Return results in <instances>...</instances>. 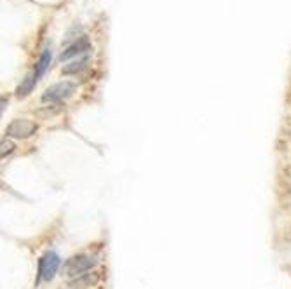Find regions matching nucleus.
Listing matches in <instances>:
<instances>
[{"instance_id": "7ed1b4c3", "label": "nucleus", "mask_w": 291, "mask_h": 289, "mask_svg": "<svg viewBox=\"0 0 291 289\" xmlns=\"http://www.w3.org/2000/svg\"><path fill=\"white\" fill-rule=\"evenodd\" d=\"M94 265H96L94 258L86 256V255H77L66 261L65 270H66V275H70V277H80L88 270H91Z\"/></svg>"}, {"instance_id": "0eeeda50", "label": "nucleus", "mask_w": 291, "mask_h": 289, "mask_svg": "<svg viewBox=\"0 0 291 289\" xmlns=\"http://www.w3.org/2000/svg\"><path fill=\"white\" fill-rule=\"evenodd\" d=\"M88 63H89V56L78 58V60H75V61H72V63L63 66V73H65V75H75V73L82 72V70L88 66Z\"/></svg>"}, {"instance_id": "f257e3e1", "label": "nucleus", "mask_w": 291, "mask_h": 289, "mask_svg": "<svg viewBox=\"0 0 291 289\" xmlns=\"http://www.w3.org/2000/svg\"><path fill=\"white\" fill-rule=\"evenodd\" d=\"M75 84L73 82H58V84L51 85V87H47L44 91V94H42V101L44 103H56V101H65L68 100L70 96L75 92Z\"/></svg>"}, {"instance_id": "f03ea898", "label": "nucleus", "mask_w": 291, "mask_h": 289, "mask_svg": "<svg viewBox=\"0 0 291 289\" xmlns=\"http://www.w3.org/2000/svg\"><path fill=\"white\" fill-rule=\"evenodd\" d=\"M60 268V256L53 251H47L38 260V280H53Z\"/></svg>"}, {"instance_id": "6e6552de", "label": "nucleus", "mask_w": 291, "mask_h": 289, "mask_svg": "<svg viewBox=\"0 0 291 289\" xmlns=\"http://www.w3.org/2000/svg\"><path fill=\"white\" fill-rule=\"evenodd\" d=\"M35 82H37V77H35V73H31V75H26L25 79H23L21 85L18 87V91H16V94H18L19 98L30 94L31 89L35 87Z\"/></svg>"}, {"instance_id": "39448f33", "label": "nucleus", "mask_w": 291, "mask_h": 289, "mask_svg": "<svg viewBox=\"0 0 291 289\" xmlns=\"http://www.w3.org/2000/svg\"><path fill=\"white\" fill-rule=\"evenodd\" d=\"M89 51H91V42H89V38L86 37V35H82V37H78L73 44H70L68 47L63 51L60 56H58V60L60 61L72 60V58H75V56L89 53Z\"/></svg>"}, {"instance_id": "423d86ee", "label": "nucleus", "mask_w": 291, "mask_h": 289, "mask_svg": "<svg viewBox=\"0 0 291 289\" xmlns=\"http://www.w3.org/2000/svg\"><path fill=\"white\" fill-rule=\"evenodd\" d=\"M51 60H53V53H51V47H46L42 51L40 58H38L37 65H35V77H37V80L40 79L42 75L47 72V68L51 66Z\"/></svg>"}, {"instance_id": "20e7f679", "label": "nucleus", "mask_w": 291, "mask_h": 289, "mask_svg": "<svg viewBox=\"0 0 291 289\" xmlns=\"http://www.w3.org/2000/svg\"><path fill=\"white\" fill-rule=\"evenodd\" d=\"M35 131H37V124L28 119H16L6 127V134L18 139L30 138L31 134H35Z\"/></svg>"}, {"instance_id": "1a4fd4ad", "label": "nucleus", "mask_w": 291, "mask_h": 289, "mask_svg": "<svg viewBox=\"0 0 291 289\" xmlns=\"http://www.w3.org/2000/svg\"><path fill=\"white\" fill-rule=\"evenodd\" d=\"M98 280V277L96 275H89V273H84V275H80L78 279L75 280V282H72V286H75V287H82V286H89V284H93V282H96Z\"/></svg>"}, {"instance_id": "9d476101", "label": "nucleus", "mask_w": 291, "mask_h": 289, "mask_svg": "<svg viewBox=\"0 0 291 289\" xmlns=\"http://www.w3.org/2000/svg\"><path fill=\"white\" fill-rule=\"evenodd\" d=\"M13 150H14V143L9 141V139H4V141H2V150H0V155H2V157H6V155L11 154Z\"/></svg>"}]
</instances>
